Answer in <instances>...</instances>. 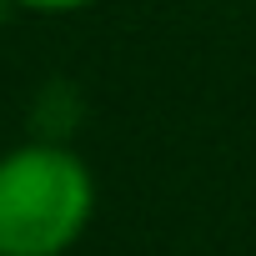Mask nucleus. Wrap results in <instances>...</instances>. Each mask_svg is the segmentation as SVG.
Here are the masks:
<instances>
[{"label":"nucleus","mask_w":256,"mask_h":256,"mask_svg":"<svg viewBox=\"0 0 256 256\" xmlns=\"http://www.w3.org/2000/svg\"><path fill=\"white\" fill-rule=\"evenodd\" d=\"M96 216V176L66 141L0 156V256H66Z\"/></svg>","instance_id":"1"},{"label":"nucleus","mask_w":256,"mask_h":256,"mask_svg":"<svg viewBox=\"0 0 256 256\" xmlns=\"http://www.w3.org/2000/svg\"><path fill=\"white\" fill-rule=\"evenodd\" d=\"M10 6H20L30 16H76V10H90L96 0H10Z\"/></svg>","instance_id":"2"}]
</instances>
